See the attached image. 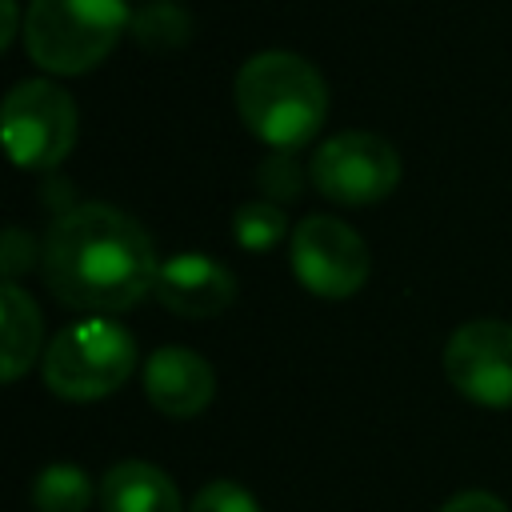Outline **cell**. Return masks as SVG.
<instances>
[{"instance_id": "1", "label": "cell", "mask_w": 512, "mask_h": 512, "mask_svg": "<svg viewBox=\"0 0 512 512\" xmlns=\"http://www.w3.org/2000/svg\"><path fill=\"white\" fill-rule=\"evenodd\" d=\"M40 264L52 296L92 316L136 308L148 292H156L160 276L148 232L128 212L96 200L52 220Z\"/></svg>"}, {"instance_id": "2", "label": "cell", "mask_w": 512, "mask_h": 512, "mask_svg": "<svg viewBox=\"0 0 512 512\" xmlns=\"http://www.w3.org/2000/svg\"><path fill=\"white\" fill-rule=\"evenodd\" d=\"M232 96L244 128L276 152L308 144L328 116V84L316 64L280 48L248 56L236 72Z\"/></svg>"}, {"instance_id": "3", "label": "cell", "mask_w": 512, "mask_h": 512, "mask_svg": "<svg viewBox=\"0 0 512 512\" xmlns=\"http://www.w3.org/2000/svg\"><path fill=\"white\" fill-rule=\"evenodd\" d=\"M128 28V0H32L24 16V52L52 76H80L96 68Z\"/></svg>"}, {"instance_id": "4", "label": "cell", "mask_w": 512, "mask_h": 512, "mask_svg": "<svg viewBox=\"0 0 512 512\" xmlns=\"http://www.w3.org/2000/svg\"><path fill=\"white\" fill-rule=\"evenodd\" d=\"M136 368V340L124 324L88 316L52 336L44 352V384L72 404L112 396Z\"/></svg>"}, {"instance_id": "5", "label": "cell", "mask_w": 512, "mask_h": 512, "mask_svg": "<svg viewBox=\"0 0 512 512\" xmlns=\"http://www.w3.org/2000/svg\"><path fill=\"white\" fill-rule=\"evenodd\" d=\"M308 180L332 204L364 208V204H376L396 192L400 156L384 136L348 128V132L320 140V148L308 160Z\"/></svg>"}, {"instance_id": "6", "label": "cell", "mask_w": 512, "mask_h": 512, "mask_svg": "<svg viewBox=\"0 0 512 512\" xmlns=\"http://www.w3.org/2000/svg\"><path fill=\"white\" fill-rule=\"evenodd\" d=\"M4 144L16 168H56L76 144V104L52 80H20L4 96Z\"/></svg>"}, {"instance_id": "7", "label": "cell", "mask_w": 512, "mask_h": 512, "mask_svg": "<svg viewBox=\"0 0 512 512\" xmlns=\"http://www.w3.org/2000/svg\"><path fill=\"white\" fill-rule=\"evenodd\" d=\"M288 260H292L296 280L320 300L356 296L372 268L364 236L336 216L300 220L288 236Z\"/></svg>"}, {"instance_id": "8", "label": "cell", "mask_w": 512, "mask_h": 512, "mask_svg": "<svg viewBox=\"0 0 512 512\" xmlns=\"http://www.w3.org/2000/svg\"><path fill=\"white\" fill-rule=\"evenodd\" d=\"M448 384L484 408H512V324L508 320H468L444 344Z\"/></svg>"}, {"instance_id": "9", "label": "cell", "mask_w": 512, "mask_h": 512, "mask_svg": "<svg viewBox=\"0 0 512 512\" xmlns=\"http://www.w3.org/2000/svg\"><path fill=\"white\" fill-rule=\"evenodd\" d=\"M156 300L184 320H208L236 300V276L208 252H176L160 264Z\"/></svg>"}, {"instance_id": "10", "label": "cell", "mask_w": 512, "mask_h": 512, "mask_svg": "<svg viewBox=\"0 0 512 512\" xmlns=\"http://www.w3.org/2000/svg\"><path fill=\"white\" fill-rule=\"evenodd\" d=\"M144 392H148V404L172 420H188V416H200L212 396H216V372L212 364L192 352V348H180V344H168V348H156L144 364Z\"/></svg>"}, {"instance_id": "11", "label": "cell", "mask_w": 512, "mask_h": 512, "mask_svg": "<svg viewBox=\"0 0 512 512\" xmlns=\"http://www.w3.org/2000/svg\"><path fill=\"white\" fill-rule=\"evenodd\" d=\"M100 512H184L172 476L148 460H120L100 480Z\"/></svg>"}, {"instance_id": "12", "label": "cell", "mask_w": 512, "mask_h": 512, "mask_svg": "<svg viewBox=\"0 0 512 512\" xmlns=\"http://www.w3.org/2000/svg\"><path fill=\"white\" fill-rule=\"evenodd\" d=\"M0 328H4V352H0L4 368L0 372L12 384L32 368V360L40 352V336H44L40 308L16 280H4V288H0Z\"/></svg>"}, {"instance_id": "13", "label": "cell", "mask_w": 512, "mask_h": 512, "mask_svg": "<svg viewBox=\"0 0 512 512\" xmlns=\"http://www.w3.org/2000/svg\"><path fill=\"white\" fill-rule=\"evenodd\" d=\"M92 496H96L92 476L68 460L40 468V476L32 480V508L36 512H88Z\"/></svg>"}, {"instance_id": "14", "label": "cell", "mask_w": 512, "mask_h": 512, "mask_svg": "<svg viewBox=\"0 0 512 512\" xmlns=\"http://www.w3.org/2000/svg\"><path fill=\"white\" fill-rule=\"evenodd\" d=\"M132 36L148 52H172L192 36V16L180 0H148L132 12Z\"/></svg>"}, {"instance_id": "15", "label": "cell", "mask_w": 512, "mask_h": 512, "mask_svg": "<svg viewBox=\"0 0 512 512\" xmlns=\"http://www.w3.org/2000/svg\"><path fill=\"white\" fill-rule=\"evenodd\" d=\"M232 236L248 252H268L288 236V216L272 200H248L232 216Z\"/></svg>"}, {"instance_id": "16", "label": "cell", "mask_w": 512, "mask_h": 512, "mask_svg": "<svg viewBox=\"0 0 512 512\" xmlns=\"http://www.w3.org/2000/svg\"><path fill=\"white\" fill-rule=\"evenodd\" d=\"M304 184H308V172H304V164H300L292 152H272V156H264V160L256 164V188H260L264 200H272V204H292V200H300Z\"/></svg>"}, {"instance_id": "17", "label": "cell", "mask_w": 512, "mask_h": 512, "mask_svg": "<svg viewBox=\"0 0 512 512\" xmlns=\"http://www.w3.org/2000/svg\"><path fill=\"white\" fill-rule=\"evenodd\" d=\"M188 512H260L256 496L236 480H212L192 496Z\"/></svg>"}, {"instance_id": "18", "label": "cell", "mask_w": 512, "mask_h": 512, "mask_svg": "<svg viewBox=\"0 0 512 512\" xmlns=\"http://www.w3.org/2000/svg\"><path fill=\"white\" fill-rule=\"evenodd\" d=\"M32 264H36V240H32L20 224H12V228L4 232V248H0V268H4V276L16 280V276L28 272Z\"/></svg>"}, {"instance_id": "19", "label": "cell", "mask_w": 512, "mask_h": 512, "mask_svg": "<svg viewBox=\"0 0 512 512\" xmlns=\"http://www.w3.org/2000/svg\"><path fill=\"white\" fill-rule=\"evenodd\" d=\"M440 512H508V508H504L500 496L480 492V488H468V492H456L452 500H444Z\"/></svg>"}, {"instance_id": "20", "label": "cell", "mask_w": 512, "mask_h": 512, "mask_svg": "<svg viewBox=\"0 0 512 512\" xmlns=\"http://www.w3.org/2000/svg\"><path fill=\"white\" fill-rule=\"evenodd\" d=\"M0 8H4V28H0V48H12V40H16V32H20V12H16V0H0Z\"/></svg>"}]
</instances>
